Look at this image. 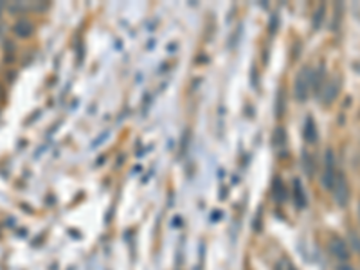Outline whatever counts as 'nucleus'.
Returning <instances> with one entry per match:
<instances>
[{"instance_id": "nucleus-1", "label": "nucleus", "mask_w": 360, "mask_h": 270, "mask_svg": "<svg viewBox=\"0 0 360 270\" xmlns=\"http://www.w3.org/2000/svg\"><path fill=\"white\" fill-rule=\"evenodd\" d=\"M312 80H314V70L310 67H301V70L297 72L296 81H294V96L297 101H306L310 96L312 88Z\"/></svg>"}, {"instance_id": "nucleus-2", "label": "nucleus", "mask_w": 360, "mask_h": 270, "mask_svg": "<svg viewBox=\"0 0 360 270\" xmlns=\"http://www.w3.org/2000/svg\"><path fill=\"white\" fill-rule=\"evenodd\" d=\"M337 158H335V153L332 148L326 150V155H324V171H322V186L328 191H332L333 184H335V178H337Z\"/></svg>"}, {"instance_id": "nucleus-3", "label": "nucleus", "mask_w": 360, "mask_h": 270, "mask_svg": "<svg viewBox=\"0 0 360 270\" xmlns=\"http://www.w3.org/2000/svg\"><path fill=\"white\" fill-rule=\"evenodd\" d=\"M332 193H333V198H335V202H337V206H340V207L348 206L351 193H350L348 178L342 171H338L337 173V178H335V184H333V188H332Z\"/></svg>"}, {"instance_id": "nucleus-4", "label": "nucleus", "mask_w": 360, "mask_h": 270, "mask_svg": "<svg viewBox=\"0 0 360 270\" xmlns=\"http://www.w3.org/2000/svg\"><path fill=\"white\" fill-rule=\"evenodd\" d=\"M328 248L335 260H338V261L350 260V247H348L346 242L342 238H338V236H332V238H330Z\"/></svg>"}, {"instance_id": "nucleus-5", "label": "nucleus", "mask_w": 360, "mask_h": 270, "mask_svg": "<svg viewBox=\"0 0 360 270\" xmlns=\"http://www.w3.org/2000/svg\"><path fill=\"white\" fill-rule=\"evenodd\" d=\"M294 202H296V206L299 207V209H304L306 204H308L306 191H304V188H302L301 180L299 178L294 180Z\"/></svg>"}, {"instance_id": "nucleus-6", "label": "nucleus", "mask_w": 360, "mask_h": 270, "mask_svg": "<svg viewBox=\"0 0 360 270\" xmlns=\"http://www.w3.org/2000/svg\"><path fill=\"white\" fill-rule=\"evenodd\" d=\"M337 94H338V80L333 78L328 85L324 86V101H326V104L332 103L333 99L337 98Z\"/></svg>"}, {"instance_id": "nucleus-7", "label": "nucleus", "mask_w": 360, "mask_h": 270, "mask_svg": "<svg viewBox=\"0 0 360 270\" xmlns=\"http://www.w3.org/2000/svg\"><path fill=\"white\" fill-rule=\"evenodd\" d=\"M317 137H319V135H317V128H315L314 117L308 116V119L304 121V139H306V142H315Z\"/></svg>"}, {"instance_id": "nucleus-8", "label": "nucleus", "mask_w": 360, "mask_h": 270, "mask_svg": "<svg viewBox=\"0 0 360 270\" xmlns=\"http://www.w3.org/2000/svg\"><path fill=\"white\" fill-rule=\"evenodd\" d=\"M32 31H34V27H32V24L29 22V20H20V22H16V26H14V32H16L18 36H31Z\"/></svg>"}, {"instance_id": "nucleus-9", "label": "nucleus", "mask_w": 360, "mask_h": 270, "mask_svg": "<svg viewBox=\"0 0 360 270\" xmlns=\"http://www.w3.org/2000/svg\"><path fill=\"white\" fill-rule=\"evenodd\" d=\"M274 270H297V268H296V265H294L292 261L286 260V258H283V260L276 261Z\"/></svg>"}, {"instance_id": "nucleus-10", "label": "nucleus", "mask_w": 360, "mask_h": 270, "mask_svg": "<svg viewBox=\"0 0 360 270\" xmlns=\"http://www.w3.org/2000/svg\"><path fill=\"white\" fill-rule=\"evenodd\" d=\"M350 240H351V243H355L356 252H360V240L356 238V234H355V232H351V234H350Z\"/></svg>"}, {"instance_id": "nucleus-11", "label": "nucleus", "mask_w": 360, "mask_h": 270, "mask_svg": "<svg viewBox=\"0 0 360 270\" xmlns=\"http://www.w3.org/2000/svg\"><path fill=\"white\" fill-rule=\"evenodd\" d=\"M337 270H355V268H353V266H350L348 263H342V265L337 266Z\"/></svg>"}, {"instance_id": "nucleus-12", "label": "nucleus", "mask_w": 360, "mask_h": 270, "mask_svg": "<svg viewBox=\"0 0 360 270\" xmlns=\"http://www.w3.org/2000/svg\"><path fill=\"white\" fill-rule=\"evenodd\" d=\"M358 216H360V204H358Z\"/></svg>"}]
</instances>
